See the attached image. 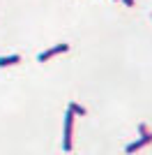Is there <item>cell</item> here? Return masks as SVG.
Wrapping results in <instances>:
<instances>
[{"mask_svg": "<svg viewBox=\"0 0 152 155\" xmlns=\"http://www.w3.org/2000/svg\"><path fill=\"white\" fill-rule=\"evenodd\" d=\"M69 111L74 114V116H85V114H88L85 107H81V104H76V102H69Z\"/></svg>", "mask_w": 152, "mask_h": 155, "instance_id": "5", "label": "cell"}, {"mask_svg": "<svg viewBox=\"0 0 152 155\" xmlns=\"http://www.w3.org/2000/svg\"><path fill=\"white\" fill-rule=\"evenodd\" d=\"M147 143H152V132H147V134H143V137H141V139H138V141L129 143V146H127V153H136V150L145 148Z\"/></svg>", "mask_w": 152, "mask_h": 155, "instance_id": "3", "label": "cell"}, {"mask_svg": "<svg viewBox=\"0 0 152 155\" xmlns=\"http://www.w3.org/2000/svg\"><path fill=\"white\" fill-rule=\"evenodd\" d=\"M147 132H150V130H147V125L141 123V125H138V134H147Z\"/></svg>", "mask_w": 152, "mask_h": 155, "instance_id": "6", "label": "cell"}, {"mask_svg": "<svg viewBox=\"0 0 152 155\" xmlns=\"http://www.w3.org/2000/svg\"><path fill=\"white\" fill-rule=\"evenodd\" d=\"M21 63V56H0V67H9V65H19Z\"/></svg>", "mask_w": 152, "mask_h": 155, "instance_id": "4", "label": "cell"}, {"mask_svg": "<svg viewBox=\"0 0 152 155\" xmlns=\"http://www.w3.org/2000/svg\"><path fill=\"white\" fill-rule=\"evenodd\" d=\"M69 51V44H55V46H51V49H46L44 53H39V63H46V60L51 58H55V56H60V53H67Z\"/></svg>", "mask_w": 152, "mask_h": 155, "instance_id": "2", "label": "cell"}, {"mask_svg": "<svg viewBox=\"0 0 152 155\" xmlns=\"http://www.w3.org/2000/svg\"><path fill=\"white\" fill-rule=\"evenodd\" d=\"M74 118L76 116L67 109V114H65V137H62L65 150H71V139H74Z\"/></svg>", "mask_w": 152, "mask_h": 155, "instance_id": "1", "label": "cell"}]
</instances>
